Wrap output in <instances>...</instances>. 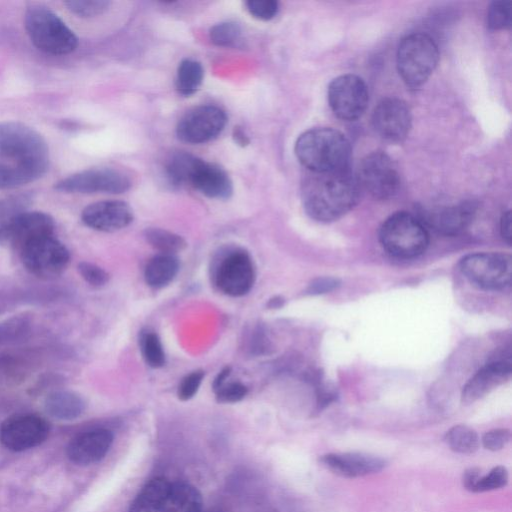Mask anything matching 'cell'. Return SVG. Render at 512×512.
<instances>
[{
  "label": "cell",
  "mask_w": 512,
  "mask_h": 512,
  "mask_svg": "<svg viewBox=\"0 0 512 512\" xmlns=\"http://www.w3.org/2000/svg\"><path fill=\"white\" fill-rule=\"evenodd\" d=\"M512 373L511 350L506 348L497 352L465 384L461 399L465 404H472L484 397L491 390L507 381Z\"/></svg>",
  "instance_id": "9a60e30c"
},
{
  "label": "cell",
  "mask_w": 512,
  "mask_h": 512,
  "mask_svg": "<svg viewBox=\"0 0 512 512\" xmlns=\"http://www.w3.org/2000/svg\"><path fill=\"white\" fill-rule=\"evenodd\" d=\"M246 6L250 14L260 20L274 18L279 10V4L275 0H250L246 2Z\"/></svg>",
  "instance_id": "b9f144b4"
},
{
  "label": "cell",
  "mask_w": 512,
  "mask_h": 512,
  "mask_svg": "<svg viewBox=\"0 0 512 512\" xmlns=\"http://www.w3.org/2000/svg\"><path fill=\"white\" fill-rule=\"evenodd\" d=\"M463 275L476 286L486 290H502L512 278V258L499 252H477L460 261Z\"/></svg>",
  "instance_id": "52a82bcc"
},
{
  "label": "cell",
  "mask_w": 512,
  "mask_h": 512,
  "mask_svg": "<svg viewBox=\"0 0 512 512\" xmlns=\"http://www.w3.org/2000/svg\"><path fill=\"white\" fill-rule=\"evenodd\" d=\"M203 512V511H202ZM207 512H215V511H207Z\"/></svg>",
  "instance_id": "f907efd6"
},
{
  "label": "cell",
  "mask_w": 512,
  "mask_h": 512,
  "mask_svg": "<svg viewBox=\"0 0 512 512\" xmlns=\"http://www.w3.org/2000/svg\"><path fill=\"white\" fill-rule=\"evenodd\" d=\"M510 430L505 428H497L486 432L481 439L485 449L490 451H498L504 448L510 441Z\"/></svg>",
  "instance_id": "7bdbcfd3"
},
{
  "label": "cell",
  "mask_w": 512,
  "mask_h": 512,
  "mask_svg": "<svg viewBox=\"0 0 512 512\" xmlns=\"http://www.w3.org/2000/svg\"><path fill=\"white\" fill-rule=\"evenodd\" d=\"M375 132L389 142L403 141L412 126V116L406 102L396 97L382 99L372 113Z\"/></svg>",
  "instance_id": "2e32d148"
},
{
  "label": "cell",
  "mask_w": 512,
  "mask_h": 512,
  "mask_svg": "<svg viewBox=\"0 0 512 512\" xmlns=\"http://www.w3.org/2000/svg\"><path fill=\"white\" fill-rule=\"evenodd\" d=\"M241 28L234 22H222L214 25L209 31L213 44L221 47L235 46L241 39Z\"/></svg>",
  "instance_id": "e575fe53"
},
{
  "label": "cell",
  "mask_w": 512,
  "mask_h": 512,
  "mask_svg": "<svg viewBox=\"0 0 512 512\" xmlns=\"http://www.w3.org/2000/svg\"><path fill=\"white\" fill-rule=\"evenodd\" d=\"M179 260L173 254H159L151 258L144 269V279L152 288L167 286L179 271Z\"/></svg>",
  "instance_id": "484cf974"
},
{
  "label": "cell",
  "mask_w": 512,
  "mask_h": 512,
  "mask_svg": "<svg viewBox=\"0 0 512 512\" xmlns=\"http://www.w3.org/2000/svg\"><path fill=\"white\" fill-rule=\"evenodd\" d=\"M508 478L507 469L504 466H496L486 475L479 477L473 492H485L502 488L508 483Z\"/></svg>",
  "instance_id": "74e56055"
},
{
  "label": "cell",
  "mask_w": 512,
  "mask_h": 512,
  "mask_svg": "<svg viewBox=\"0 0 512 512\" xmlns=\"http://www.w3.org/2000/svg\"><path fill=\"white\" fill-rule=\"evenodd\" d=\"M49 159L42 135L21 122H0V160Z\"/></svg>",
  "instance_id": "9c48e42d"
},
{
  "label": "cell",
  "mask_w": 512,
  "mask_h": 512,
  "mask_svg": "<svg viewBox=\"0 0 512 512\" xmlns=\"http://www.w3.org/2000/svg\"><path fill=\"white\" fill-rule=\"evenodd\" d=\"M55 189L64 193H123L131 187L130 178L112 168H92L69 175L57 183Z\"/></svg>",
  "instance_id": "7c38bea8"
},
{
  "label": "cell",
  "mask_w": 512,
  "mask_h": 512,
  "mask_svg": "<svg viewBox=\"0 0 512 512\" xmlns=\"http://www.w3.org/2000/svg\"><path fill=\"white\" fill-rule=\"evenodd\" d=\"M30 322L27 317L14 316L0 323V344L14 342L28 333Z\"/></svg>",
  "instance_id": "d590c367"
},
{
  "label": "cell",
  "mask_w": 512,
  "mask_h": 512,
  "mask_svg": "<svg viewBox=\"0 0 512 512\" xmlns=\"http://www.w3.org/2000/svg\"><path fill=\"white\" fill-rule=\"evenodd\" d=\"M55 221L49 214L27 210L0 226V239L18 252L27 243L55 233Z\"/></svg>",
  "instance_id": "e0dca14e"
},
{
  "label": "cell",
  "mask_w": 512,
  "mask_h": 512,
  "mask_svg": "<svg viewBox=\"0 0 512 512\" xmlns=\"http://www.w3.org/2000/svg\"><path fill=\"white\" fill-rule=\"evenodd\" d=\"M159 512H202V496L188 483L170 484Z\"/></svg>",
  "instance_id": "d4e9b609"
},
{
  "label": "cell",
  "mask_w": 512,
  "mask_h": 512,
  "mask_svg": "<svg viewBox=\"0 0 512 512\" xmlns=\"http://www.w3.org/2000/svg\"><path fill=\"white\" fill-rule=\"evenodd\" d=\"M340 281L334 277H319L312 280L307 289L306 293L310 295L325 294L334 289L338 288Z\"/></svg>",
  "instance_id": "ee69618b"
},
{
  "label": "cell",
  "mask_w": 512,
  "mask_h": 512,
  "mask_svg": "<svg viewBox=\"0 0 512 512\" xmlns=\"http://www.w3.org/2000/svg\"><path fill=\"white\" fill-rule=\"evenodd\" d=\"M140 349L146 364L152 368H160L165 364V352L159 336L155 332H142Z\"/></svg>",
  "instance_id": "1f68e13d"
},
{
  "label": "cell",
  "mask_w": 512,
  "mask_h": 512,
  "mask_svg": "<svg viewBox=\"0 0 512 512\" xmlns=\"http://www.w3.org/2000/svg\"><path fill=\"white\" fill-rule=\"evenodd\" d=\"M356 179L360 188L379 200L392 198L400 187L398 170L383 151H373L361 160Z\"/></svg>",
  "instance_id": "ba28073f"
},
{
  "label": "cell",
  "mask_w": 512,
  "mask_h": 512,
  "mask_svg": "<svg viewBox=\"0 0 512 512\" xmlns=\"http://www.w3.org/2000/svg\"><path fill=\"white\" fill-rule=\"evenodd\" d=\"M24 25L31 42L45 53L67 55L78 46L75 33L47 7H29L25 12Z\"/></svg>",
  "instance_id": "3957f363"
},
{
  "label": "cell",
  "mask_w": 512,
  "mask_h": 512,
  "mask_svg": "<svg viewBox=\"0 0 512 512\" xmlns=\"http://www.w3.org/2000/svg\"><path fill=\"white\" fill-rule=\"evenodd\" d=\"M319 461L326 469L345 478L374 474L387 464L381 457L362 452L327 453Z\"/></svg>",
  "instance_id": "d6986e66"
},
{
  "label": "cell",
  "mask_w": 512,
  "mask_h": 512,
  "mask_svg": "<svg viewBox=\"0 0 512 512\" xmlns=\"http://www.w3.org/2000/svg\"><path fill=\"white\" fill-rule=\"evenodd\" d=\"M77 271L81 278L92 287H103L109 281V274L106 270L88 261L79 262Z\"/></svg>",
  "instance_id": "f35d334b"
},
{
  "label": "cell",
  "mask_w": 512,
  "mask_h": 512,
  "mask_svg": "<svg viewBox=\"0 0 512 512\" xmlns=\"http://www.w3.org/2000/svg\"><path fill=\"white\" fill-rule=\"evenodd\" d=\"M170 484L163 477L151 479L135 497L129 512H159Z\"/></svg>",
  "instance_id": "4316f807"
},
{
  "label": "cell",
  "mask_w": 512,
  "mask_h": 512,
  "mask_svg": "<svg viewBox=\"0 0 512 512\" xmlns=\"http://www.w3.org/2000/svg\"><path fill=\"white\" fill-rule=\"evenodd\" d=\"M396 60L405 84L418 88L429 79L438 64V46L428 34L415 32L401 40Z\"/></svg>",
  "instance_id": "5b68a950"
},
{
  "label": "cell",
  "mask_w": 512,
  "mask_h": 512,
  "mask_svg": "<svg viewBox=\"0 0 512 512\" xmlns=\"http://www.w3.org/2000/svg\"><path fill=\"white\" fill-rule=\"evenodd\" d=\"M481 476L480 469L477 467H471L464 471L462 477V483L465 489L473 492L474 487Z\"/></svg>",
  "instance_id": "f6af8a7d"
},
{
  "label": "cell",
  "mask_w": 512,
  "mask_h": 512,
  "mask_svg": "<svg viewBox=\"0 0 512 512\" xmlns=\"http://www.w3.org/2000/svg\"><path fill=\"white\" fill-rule=\"evenodd\" d=\"M198 157L187 152L173 153L166 163V174L175 185H188V180Z\"/></svg>",
  "instance_id": "4dcf8cb0"
},
{
  "label": "cell",
  "mask_w": 512,
  "mask_h": 512,
  "mask_svg": "<svg viewBox=\"0 0 512 512\" xmlns=\"http://www.w3.org/2000/svg\"><path fill=\"white\" fill-rule=\"evenodd\" d=\"M203 370H195L187 374L180 382L177 395L182 401L191 399L198 391L204 378Z\"/></svg>",
  "instance_id": "60d3db41"
},
{
  "label": "cell",
  "mask_w": 512,
  "mask_h": 512,
  "mask_svg": "<svg viewBox=\"0 0 512 512\" xmlns=\"http://www.w3.org/2000/svg\"><path fill=\"white\" fill-rule=\"evenodd\" d=\"M81 220L93 230L114 232L127 227L133 221V211L123 201H98L82 210Z\"/></svg>",
  "instance_id": "ac0fdd59"
},
{
  "label": "cell",
  "mask_w": 512,
  "mask_h": 512,
  "mask_svg": "<svg viewBox=\"0 0 512 512\" xmlns=\"http://www.w3.org/2000/svg\"><path fill=\"white\" fill-rule=\"evenodd\" d=\"M86 403L75 391L61 389L49 393L44 400V408L51 417L60 420H73L81 416Z\"/></svg>",
  "instance_id": "cb8c5ba5"
},
{
  "label": "cell",
  "mask_w": 512,
  "mask_h": 512,
  "mask_svg": "<svg viewBox=\"0 0 512 512\" xmlns=\"http://www.w3.org/2000/svg\"><path fill=\"white\" fill-rule=\"evenodd\" d=\"M512 22V3L509 0L493 1L487 11V26L491 30L507 29Z\"/></svg>",
  "instance_id": "836d02e7"
},
{
  "label": "cell",
  "mask_w": 512,
  "mask_h": 512,
  "mask_svg": "<svg viewBox=\"0 0 512 512\" xmlns=\"http://www.w3.org/2000/svg\"><path fill=\"white\" fill-rule=\"evenodd\" d=\"M327 99L333 113L345 121L360 118L369 102L365 81L354 74H344L333 79L327 90Z\"/></svg>",
  "instance_id": "30bf717a"
},
{
  "label": "cell",
  "mask_w": 512,
  "mask_h": 512,
  "mask_svg": "<svg viewBox=\"0 0 512 512\" xmlns=\"http://www.w3.org/2000/svg\"><path fill=\"white\" fill-rule=\"evenodd\" d=\"M500 233L502 238L508 243H511L512 239V217L511 211H506L503 213L500 220Z\"/></svg>",
  "instance_id": "bcb514c9"
},
{
  "label": "cell",
  "mask_w": 512,
  "mask_h": 512,
  "mask_svg": "<svg viewBox=\"0 0 512 512\" xmlns=\"http://www.w3.org/2000/svg\"><path fill=\"white\" fill-rule=\"evenodd\" d=\"M444 441L452 451L460 454H472L480 446L477 432L463 424L451 427L446 432Z\"/></svg>",
  "instance_id": "83f0119b"
},
{
  "label": "cell",
  "mask_w": 512,
  "mask_h": 512,
  "mask_svg": "<svg viewBox=\"0 0 512 512\" xmlns=\"http://www.w3.org/2000/svg\"><path fill=\"white\" fill-rule=\"evenodd\" d=\"M351 152L346 136L330 127L309 129L295 143L297 159L312 173L348 169Z\"/></svg>",
  "instance_id": "7a4b0ae2"
},
{
  "label": "cell",
  "mask_w": 512,
  "mask_h": 512,
  "mask_svg": "<svg viewBox=\"0 0 512 512\" xmlns=\"http://www.w3.org/2000/svg\"><path fill=\"white\" fill-rule=\"evenodd\" d=\"M113 442V434L105 428H97L82 432L68 444V458L79 465H88L101 460L109 451Z\"/></svg>",
  "instance_id": "44dd1931"
},
{
  "label": "cell",
  "mask_w": 512,
  "mask_h": 512,
  "mask_svg": "<svg viewBox=\"0 0 512 512\" xmlns=\"http://www.w3.org/2000/svg\"><path fill=\"white\" fill-rule=\"evenodd\" d=\"M19 255L25 269L43 280L62 275L71 259L68 248L55 234L27 243L20 249Z\"/></svg>",
  "instance_id": "8992f818"
},
{
  "label": "cell",
  "mask_w": 512,
  "mask_h": 512,
  "mask_svg": "<svg viewBox=\"0 0 512 512\" xmlns=\"http://www.w3.org/2000/svg\"><path fill=\"white\" fill-rule=\"evenodd\" d=\"M33 202L29 192L13 194L0 199V226L28 210Z\"/></svg>",
  "instance_id": "d6a6232c"
},
{
  "label": "cell",
  "mask_w": 512,
  "mask_h": 512,
  "mask_svg": "<svg viewBox=\"0 0 512 512\" xmlns=\"http://www.w3.org/2000/svg\"><path fill=\"white\" fill-rule=\"evenodd\" d=\"M227 122L225 112L219 107L202 105L188 111L178 122L176 134L184 142L200 144L214 139Z\"/></svg>",
  "instance_id": "5bb4252c"
},
{
  "label": "cell",
  "mask_w": 512,
  "mask_h": 512,
  "mask_svg": "<svg viewBox=\"0 0 512 512\" xmlns=\"http://www.w3.org/2000/svg\"><path fill=\"white\" fill-rule=\"evenodd\" d=\"M146 241L163 254H173L186 248L187 242L180 235L161 228H147Z\"/></svg>",
  "instance_id": "f546056e"
},
{
  "label": "cell",
  "mask_w": 512,
  "mask_h": 512,
  "mask_svg": "<svg viewBox=\"0 0 512 512\" xmlns=\"http://www.w3.org/2000/svg\"><path fill=\"white\" fill-rule=\"evenodd\" d=\"M64 4L71 13L78 17L89 18L105 12L110 2L106 0H69Z\"/></svg>",
  "instance_id": "8d00e7d4"
},
{
  "label": "cell",
  "mask_w": 512,
  "mask_h": 512,
  "mask_svg": "<svg viewBox=\"0 0 512 512\" xmlns=\"http://www.w3.org/2000/svg\"><path fill=\"white\" fill-rule=\"evenodd\" d=\"M214 393L220 403H236L247 395L248 389L241 382H225Z\"/></svg>",
  "instance_id": "ab89813d"
},
{
  "label": "cell",
  "mask_w": 512,
  "mask_h": 512,
  "mask_svg": "<svg viewBox=\"0 0 512 512\" xmlns=\"http://www.w3.org/2000/svg\"><path fill=\"white\" fill-rule=\"evenodd\" d=\"M188 185L214 199H227L233 191L232 182L225 170L200 158L193 167Z\"/></svg>",
  "instance_id": "7402d4cb"
},
{
  "label": "cell",
  "mask_w": 512,
  "mask_h": 512,
  "mask_svg": "<svg viewBox=\"0 0 512 512\" xmlns=\"http://www.w3.org/2000/svg\"><path fill=\"white\" fill-rule=\"evenodd\" d=\"M48 169L49 159L0 160V189H15L36 181Z\"/></svg>",
  "instance_id": "603a6c76"
},
{
  "label": "cell",
  "mask_w": 512,
  "mask_h": 512,
  "mask_svg": "<svg viewBox=\"0 0 512 512\" xmlns=\"http://www.w3.org/2000/svg\"><path fill=\"white\" fill-rule=\"evenodd\" d=\"M213 275L217 288L232 297L247 294L256 278L250 255L241 249L231 250L223 255L216 263Z\"/></svg>",
  "instance_id": "8fae6325"
},
{
  "label": "cell",
  "mask_w": 512,
  "mask_h": 512,
  "mask_svg": "<svg viewBox=\"0 0 512 512\" xmlns=\"http://www.w3.org/2000/svg\"><path fill=\"white\" fill-rule=\"evenodd\" d=\"M231 373V368L229 366H226L224 367L219 373L218 375L215 377L213 383H212V388H213V391L217 390L220 386H222L227 378L229 377Z\"/></svg>",
  "instance_id": "7dc6e473"
},
{
  "label": "cell",
  "mask_w": 512,
  "mask_h": 512,
  "mask_svg": "<svg viewBox=\"0 0 512 512\" xmlns=\"http://www.w3.org/2000/svg\"><path fill=\"white\" fill-rule=\"evenodd\" d=\"M202 65L192 59H184L179 64L176 77V89L184 96L197 91L203 80Z\"/></svg>",
  "instance_id": "f1b7e54d"
},
{
  "label": "cell",
  "mask_w": 512,
  "mask_h": 512,
  "mask_svg": "<svg viewBox=\"0 0 512 512\" xmlns=\"http://www.w3.org/2000/svg\"><path fill=\"white\" fill-rule=\"evenodd\" d=\"M360 186L348 169L312 173L304 179L301 198L304 210L314 220L332 222L349 212L358 202Z\"/></svg>",
  "instance_id": "6da1fadb"
},
{
  "label": "cell",
  "mask_w": 512,
  "mask_h": 512,
  "mask_svg": "<svg viewBox=\"0 0 512 512\" xmlns=\"http://www.w3.org/2000/svg\"><path fill=\"white\" fill-rule=\"evenodd\" d=\"M477 203L462 201L457 204L440 206L424 212V222L438 233L456 235L465 230L473 221Z\"/></svg>",
  "instance_id": "ffe728a7"
},
{
  "label": "cell",
  "mask_w": 512,
  "mask_h": 512,
  "mask_svg": "<svg viewBox=\"0 0 512 512\" xmlns=\"http://www.w3.org/2000/svg\"><path fill=\"white\" fill-rule=\"evenodd\" d=\"M233 137L235 139V142H237L239 145H247L249 143V139L247 135L244 133V131L240 128L234 129Z\"/></svg>",
  "instance_id": "c3c4849f"
},
{
  "label": "cell",
  "mask_w": 512,
  "mask_h": 512,
  "mask_svg": "<svg viewBox=\"0 0 512 512\" xmlns=\"http://www.w3.org/2000/svg\"><path fill=\"white\" fill-rule=\"evenodd\" d=\"M379 241L390 255L410 259L421 255L429 244V234L423 221L400 211L390 215L381 225Z\"/></svg>",
  "instance_id": "277c9868"
},
{
  "label": "cell",
  "mask_w": 512,
  "mask_h": 512,
  "mask_svg": "<svg viewBox=\"0 0 512 512\" xmlns=\"http://www.w3.org/2000/svg\"><path fill=\"white\" fill-rule=\"evenodd\" d=\"M50 432L48 421L37 414L22 413L3 421L0 442L12 451H24L43 443Z\"/></svg>",
  "instance_id": "4fadbf2b"
},
{
  "label": "cell",
  "mask_w": 512,
  "mask_h": 512,
  "mask_svg": "<svg viewBox=\"0 0 512 512\" xmlns=\"http://www.w3.org/2000/svg\"><path fill=\"white\" fill-rule=\"evenodd\" d=\"M284 299L281 297H274L273 299L269 300L268 306L270 308H279L283 305Z\"/></svg>",
  "instance_id": "681fc988"
}]
</instances>
